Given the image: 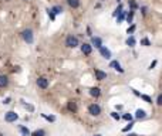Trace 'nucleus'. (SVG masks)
<instances>
[{"label":"nucleus","instance_id":"f257e3e1","mask_svg":"<svg viewBox=\"0 0 162 136\" xmlns=\"http://www.w3.org/2000/svg\"><path fill=\"white\" fill-rule=\"evenodd\" d=\"M22 38L24 40L27 44H31L33 41H34V36H33V30L30 29H26L22 31Z\"/></svg>","mask_w":162,"mask_h":136},{"label":"nucleus","instance_id":"f03ea898","mask_svg":"<svg viewBox=\"0 0 162 136\" xmlns=\"http://www.w3.org/2000/svg\"><path fill=\"white\" fill-rule=\"evenodd\" d=\"M65 46L70 47V48H76V47L80 46V41L76 36H68L65 38Z\"/></svg>","mask_w":162,"mask_h":136},{"label":"nucleus","instance_id":"7ed1b4c3","mask_svg":"<svg viewBox=\"0 0 162 136\" xmlns=\"http://www.w3.org/2000/svg\"><path fill=\"white\" fill-rule=\"evenodd\" d=\"M88 114H90L91 116H98V115L101 114V106L98 104H91L90 106H88Z\"/></svg>","mask_w":162,"mask_h":136},{"label":"nucleus","instance_id":"20e7f679","mask_svg":"<svg viewBox=\"0 0 162 136\" xmlns=\"http://www.w3.org/2000/svg\"><path fill=\"white\" fill-rule=\"evenodd\" d=\"M36 84H37V86H39L40 89H47V86H48V79H47L46 77H40V78H37Z\"/></svg>","mask_w":162,"mask_h":136},{"label":"nucleus","instance_id":"39448f33","mask_svg":"<svg viewBox=\"0 0 162 136\" xmlns=\"http://www.w3.org/2000/svg\"><path fill=\"white\" fill-rule=\"evenodd\" d=\"M17 119H19V115L16 114V112H13V111L6 112V115H4V121L6 122H16Z\"/></svg>","mask_w":162,"mask_h":136},{"label":"nucleus","instance_id":"423d86ee","mask_svg":"<svg viewBox=\"0 0 162 136\" xmlns=\"http://www.w3.org/2000/svg\"><path fill=\"white\" fill-rule=\"evenodd\" d=\"M81 53L84 54V55H90L91 53H93V47H91V44H81Z\"/></svg>","mask_w":162,"mask_h":136},{"label":"nucleus","instance_id":"0eeeda50","mask_svg":"<svg viewBox=\"0 0 162 136\" xmlns=\"http://www.w3.org/2000/svg\"><path fill=\"white\" fill-rule=\"evenodd\" d=\"M67 109H68L70 112H73V114H76V112L78 111V106H77L76 101H68V102H67Z\"/></svg>","mask_w":162,"mask_h":136},{"label":"nucleus","instance_id":"6e6552de","mask_svg":"<svg viewBox=\"0 0 162 136\" xmlns=\"http://www.w3.org/2000/svg\"><path fill=\"white\" fill-rule=\"evenodd\" d=\"M94 74H95V79H97V81H104V79L107 78V72L101 71V70H95Z\"/></svg>","mask_w":162,"mask_h":136},{"label":"nucleus","instance_id":"1a4fd4ad","mask_svg":"<svg viewBox=\"0 0 162 136\" xmlns=\"http://www.w3.org/2000/svg\"><path fill=\"white\" fill-rule=\"evenodd\" d=\"M100 53H101V55H102L105 60H110V58H111V51L108 50V48H105V47H101Z\"/></svg>","mask_w":162,"mask_h":136},{"label":"nucleus","instance_id":"9d476101","mask_svg":"<svg viewBox=\"0 0 162 136\" xmlns=\"http://www.w3.org/2000/svg\"><path fill=\"white\" fill-rule=\"evenodd\" d=\"M90 95L93 98H98L101 95V89L98 86H93V88H90Z\"/></svg>","mask_w":162,"mask_h":136},{"label":"nucleus","instance_id":"9b49d317","mask_svg":"<svg viewBox=\"0 0 162 136\" xmlns=\"http://www.w3.org/2000/svg\"><path fill=\"white\" fill-rule=\"evenodd\" d=\"M7 85H9V77L0 75V88H6Z\"/></svg>","mask_w":162,"mask_h":136},{"label":"nucleus","instance_id":"f8f14e48","mask_svg":"<svg viewBox=\"0 0 162 136\" xmlns=\"http://www.w3.org/2000/svg\"><path fill=\"white\" fill-rule=\"evenodd\" d=\"M110 65H111V67L114 68L115 71H118V72H121V74H124V70L121 68V65H119L118 61H111V64H110Z\"/></svg>","mask_w":162,"mask_h":136},{"label":"nucleus","instance_id":"ddd939ff","mask_svg":"<svg viewBox=\"0 0 162 136\" xmlns=\"http://www.w3.org/2000/svg\"><path fill=\"white\" fill-rule=\"evenodd\" d=\"M135 118L137 119H145L147 118V112H145L144 109H137V112H135Z\"/></svg>","mask_w":162,"mask_h":136},{"label":"nucleus","instance_id":"4468645a","mask_svg":"<svg viewBox=\"0 0 162 136\" xmlns=\"http://www.w3.org/2000/svg\"><path fill=\"white\" fill-rule=\"evenodd\" d=\"M91 43H93V46L97 47V48H101V47H102V41H101L100 37H93V38H91Z\"/></svg>","mask_w":162,"mask_h":136},{"label":"nucleus","instance_id":"2eb2a0df","mask_svg":"<svg viewBox=\"0 0 162 136\" xmlns=\"http://www.w3.org/2000/svg\"><path fill=\"white\" fill-rule=\"evenodd\" d=\"M68 2V6L73 9H77L80 6V0H67Z\"/></svg>","mask_w":162,"mask_h":136},{"label":"nucleus","instance_id":"dca6fc26","mask_svg":"<svg viewBox=\"0 0 162 136\" xmlns=\"http://www.w3.org/2000/svg\"><path fill=\"white\" fill-rule=\"evenodd\" d=\"M31 136H46V130L44 129H37L31 133Z\"/></svg>","mask_w":162,"mask_h":136},{"label":"nucleus","instance_id":"f3484780","mask_svg":"<svg viewBox=\"0 0 162 136\" xmlns=\"http://www.w3.org/2000/svg\"><path fill=\"white\" fill-rule=\"evenodd\" d=\"M51 11H53L54 14H60V13L63 11V7L61 6H54V7L51 9Z\"/></svg>","mask_w":162,"mask_h":136},{"label":"nucleus","instance_id":"a211bd4d","mask_svg":"<svg viewBox=\"0 0 162 136\" xmlns=\"http://www.w3.org/2000/svg\"><path fill=\"white\" fill-rule=\"evenodd\" d=\"M127 46H130V47H134V46H135V38H134L132 36L127 38Z\"/></svg>","mask_w":162,"mask_h":136},{"label":"nucleus","instance_id":"6ab92c4d","mask_svg":"<svg viewBox=\"0 0 162 136\" xmlns=\"http://www.w3.org/2000/svg\"><path fill=\"white\" fill-rule=\"evenodd\" d=\"M20 132H22L24 136H31V135H30V132H29V129L26 128V126H20Z\"/></svg>","mask_w":162,"mask_h":136},{"label":"nucleus","instance_id":"aec40b11","mask_svg":"<svg viewBox=\"0 0 162 136\" xmlns=\"http://www.w3.org/2000/svg\"><path fill=\"white\" fill-rule=\"evenodd\" d=\"M141 46L149 47V46H151V41H149V40H148V38H142V40H141Z\"/></svg>","mask_w":162,"mask_h":136},{"label":"nucleus","instance_id":"412c9836","mask_svg":"<svg viewBox=\"0 0 162 136\" xmlns=\"http://www.w3.org/2000/svg\"><path fill=\"white\" fill-rule=\"evenodd\" d=\"M124 17H125V11H121L119 16H118V18H117V23H121L124 20Z\"/></svg>","mask_w":162,"mask_h":136},{"label":"nucleus","instance_id":"4be33fe9","mask_svg":"<svg viewBox=\"0 0 162 136\" xmlns=\"http://www.w3.org/2000/svg\"><path fill=\"white\" fill-rule=\"evenodd\" d=\"M141 99H144L145 102H148V104H152V99L148 95H141Z\"/></svg>","mask_w":162,"mask_h":136},{"label":"nucleus","instance_id":"5701e85b","mask_svg":"<svg viewBox=\"0 0 162 136\" xmlns=\"http://www.w3.org/2000/svg\"><path fill=\"white\" fill-rule=\"evenodd\" d=\"M132 126H134V123H132V122H130V123H128V126H125V128L122 129V132H128V130H131V129H132Z\"/></svg>","mask_w":162,"mask_h":136},{"label":"nucleus","instance_id":"b1692460","mask_svg":"<svg viewBox=\"0 0 162 136\" xmlns=\"http://www.w3.org/2000/svg\"><path fill=\"white\" fill-rule=\"evenodd\" d=\"M132 17H134V10H131V11H130V14L127 16V21L131 23V21H132Z\"/></svg>","mask_w":162,"mask_h":136},{"label":"nucleus","instance_id":"393cba45","mask_svg":"<svg viewBox=\"0 0 162 136\" xmlns=\"http://www.w3.org/2000/svg\"><path fill=\"white\" fill-rule=\"evenodd\" d=\"M41 116H43V118L44 119H47V121H48V122H54V121H56V118H54V116H47V115H41Z\"/></svg>","mask_w":162,"mask_h":136},{"label":"nucleus","instance_id":"a878e982","mask_svg":"<svg viewBox=\"0 0 162 136\" xmlns=\"http://www.w3.org/2000/svg\"><path fill=\"white\" fill-rule=\"evenodd\" d=\"M156 105H158V106H162V94H159L158 98H156Z\"/></svg>","mask_w":162,"mask_h":136},{"label":"nucleus","instance_id":"bb28decb","mask_svg":"<svg viewBox=\"0 0 162 136\" xmlns=\"http://www.w3.org/2000/svg\"><path fill=\"white\" fill-rule=\"evenodd\" d=\"M130 6H131V9H132V10H135V9L138 7V4L135 3V0H130Z\"/></svg>","mask_w":162,"mask_h":136},{"label":"nucleus","instance_id":"cd10ccee","mask_svg":"<svg viewBox=\"0 0 162 136\" xmlns=\"http://www.w3.org/2000/svg\"><path fill=\"white\" fill-rule=\"evenodd\" d=\"M122 118L125 119V121H130V122H131V121H132V115H131V114H125Z\"/></svg>","mask_w":162,"mask_h":136},{"label":"nucleus","instance_id":"c85d7f7f","mask_svg":"<svg viewBox=\"0 0 162 136\" xmlns=\"http://www.w3.org/2000/svg\"><path fill=\"white\" fill-rule=\"evenodd\" d=\"M111 116L114 119H115V121H119V119H121V116H119L118 114H117V112H111Z\"/></svg>","mask_w":162,"mask_h":136},{"label":"nucleus","instance_id":"c756f323","mask_svg":"<svg viewBox=\"0 0 162 136\" xmlns=\"http://www.w3.org/2000/svg\"><path fill=\"white\" fill-rule=\"evenodd\" d=\"M134 30H135V26H131V27H128L127 33H128V34H131V33H134Z\"/></svg>","mask_w":162,"mask_h":136},{"label":"nucleus","instance_id":"7c9ffc66","mask_svg":"<svg viewBox=\"0 0 162 136\" xmlns=\"http://www.w3.org/2000/svg\"><path fill=\"white\" fill-rule=\"evenodd\" d=\"M47 11H48V16H50V18H51V20H54V18H56V14H54L51 10H47Z\"/></svg>","mask_w":162,"mask_h":136},{"label":"nucleus","instance_id":"2f4dec72","mask_svg":"<svg viewBox=\"0 0 162 136\" xmlns=\"http://www.w3.org/2000/svg\"><path fill=\"white\" fill-rule=\"evenodd\" d=\"M24 106H26V108H27V109H29V111H31V112H33V111H34V108H33V106H31V105H26V104H24Z\"/></svg>","mask_w":162,"mask_h":136},{"label":"nucleus","instance_id":"473e14b6","mask_svg":"<svg viewBox=\"0 0 162 136\" xmlns=\"http://www.w3.org/2000/svg\"><path fill=\"white\" fill-rule=\"evenodd\" d=\"M132 92H134V95H135V97H139V98H141V94L138 92L137 89H132Z\"/></svg>","mask_w":162,"mask_h":136},{"label":"nucleus","instance_id":"72a5a7b5","mask_svg":"<svg viewBox=\"0 0 162 136\" xmlns=\"http://www.w3.org/2000/svg\"><path fill=\"white\" fill-rule=\"evenodd\" d=\"M87 36L93 37V34H91V29H90V27H87Z\"/></svg>","mask_w":162,"mask_h":136},{"label":"nucleus","instance_id":"f704fd0d","mask_svg":"<svg viewBox=\"0 0 162 136\" xmlns=\"http://www.w3.org/2000/svg\"><path fill=\"white\" fill-rule=\"evenodd\" d=\"M155 65H156V61H152V62H151V65H149V70H152V68H154Z\"/></svg>","mask_w":162,"mask_h":136},{"label":"nucleus","instance_id":"c9c22d12","mask_svg":"<svg viewBox=\"0 0 162 136\" xmlns=\"http://www.w3.org/2000/svg\"><path fill=\"white\" fill-rule=\"evenodd\" d=\"M10 98H6V99H4V102H3V104H6V105H7V104H10Z\"/></svg>","mask_w":162,"mask_h":136},{"label":"nucleus","instance_id":"e433bc0d","mask_svg":"<svg viewBox=\"0 0 162 136\" xmlns=\"http://www.w3.org/2000/svg\"><path fill=\"white\" fill-rule=\"evenodd\" d=\"M128 136H138V135H137V133H130Z\"/></svg>","mask_w":162,"mask_h":136},{"label":"nucleus","instance_id":"4c0bfd02","mask_svg":"<svg viewBox=\"0 0 162 136\" xmlns=\"http://www.w3.org/2000/svg\"><path fill=\"white\" fill-rule=\"evenodd\" d=\"M0 136H3V133H2V132H0Z\"/></svg>","mask_w":162,"mask_h":136},{"label":"nucleus","instance_id":"58836bf2","mask_svg":"<svg viewBox=\"0 0 162 136\" xmlns=\"http://www.w3.org/2000/svg\"><path fill=\"white\" fill-rule=\"evenodd\" d=\"M94 136H101V135H94Z\"/></svg>","mask_w":162,"mask_h":136},{"label":"nucleus","instance_id":"ea45409f","mask_svg":"<svg viewBox=\"0 0 162 136\" xmlns=\"http://www.w3.org/2000/svg\"><path fill=\"white\" fill-rule=\"evenodd\" d=\"M101 2H104V0H101Z\"/></svg>","mask_w":162,"mask_h":136},{"label":"nucleus","instance_id":"a19ab883","mask_svg":"<svg viewBox=\"0 0 162 136\" xmlns=\"http://www.w3.org/2000/svg\"><path fill=\"white\" fill-rule=\"evenodd\" d=\"M7 2H9V0H7Z\"/></svg>","mask_w":162,"mask_h":136}]
</instances>
